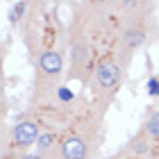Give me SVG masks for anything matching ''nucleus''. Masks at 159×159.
Instances as JSON below:
<instances>
[{"instance_id": "1", "label": "nucleus", "mask_w": 159, "mask_h": 159, "mask_svg": "<svg viewBox=\"0 0 159 159\" xmlns=\"http://www.w3.org/2000/svg\"><path fill=\"white\" fill-rule=\"evenodd\" d=\"M127 18V2H73L68 34L66 82H80L86 89L98 64L116 52L123 25Z\"/></svg>"}, {"instance_id": "2", "label": "nucleus", "mask_w": 159, "mask_h": 159, "mask_svg": "<svg viewBox=\"0 0 159 159\" xmlns=\"http://www.w3.org/2000/svg\"><path fill=\"white\" fill-rule=\"evenodd\" d=\"M105 116L86 98L77 118L59 132L57 150L48 159H98L105 141Z\"/></svg>"}, {"instance_id": "3", "label": "nucleus", "mask_w": 159, "mask_h": 159, "mask_svg": "<svg viewBox=\"0 0 159 159\" xmlns=\"http://www.w3.org/2000/svg\"><path fill=\"white\" fill-rule=\"evenodd\" d=\"M59 7L52 2H30V11L20 25V39L32 61H37L43 52L55 48H68V34L57 14Z\"/></svg>"}, {"instance_id": "4", "label": "nucleus", "mask_w": 159, "mask_h": 159, "mask_svg": "<svg viewBox=\"0 0 159 159\" xmlns=\"http://www.w3.org/2000/svg\"><path fill=\"white\" fill-rule=\"evenodd\" d=\"M66 66H68V48L48 50L34 61V82L27 109L52 102L59 86L66 84Z\"/></svg>"}, {"instance_id": "5", "label": "nucleus", "mask_w": 159, "mask_h": 159, "mask_svg": "<svg viewBox=\"0 0 159 159\" xmlns=\"http://www.w3.org/2000/svg\"><path fill=\"white\" fill-rule=\"evenodd\" d=\"M152 9L155 5H148V2H127V18L123 25L116 52H114L123 61V66H129L134 59V52H139L146 46L150 30L155 25Z\"/></svg>"}, {"instance_id": "6", "label": "nucleus", "mask_w": 159, "mask_h": 159, "mask_svg": "<svg viewBox=\"0 0 159 159\" xmlns=\"http://www.w3.org/2000/svg\"><path fill=\"white\" fill-rule=\"evenodd\" d=\"M125 70L127 66H123V61L116 55H109L107 59H102L98 64V68L93 70L89 84H86V91H89V102L98 111L107 114V109L111 107L123 80H125Z\"/></svg>"}, {"instance_id": "7", "label": "nucleus", "mask_w": 159, "mask_h": 159, "mask_svg": "<svg viewBox=\"0 0 159 159\" xmlns=\"http://www.w3.org/2000/svg\"><path fill=\"white\" fill-rule=\"evenodd\" d=\"M41 125L34 120L30 114H20L16 118L11 127H7L5 141H2V152H0V159L2 157H11V155H25L32 152V148L37 146L39 136H41Z\"/></svg>"}, {"instance_id": "8", "label": "nucleus", "mask_w": 159, "mask_h": 159, "mask_svg": "<svg viewBox=\"0 0 159 159\" xmlns=\"http://www.w3.org/2000/svg\"><path fill=\"white\" fill-rule=\"evenodd\" d=\"M139 134L146 136L150 143L159 141V109H150L148 111V118H146V123H143Z\"/></svg>"}, {"instance_id": "9", "label": "nucleus", "mask_w": 159, "mask_h": 159, "mask_svg": "<svg viewBox=\"0 0 159 159\" xmlns=\"http://www.w3.org/2000/svg\"><path fill=\"white\" fill-rule=\"evenodd\" d=\"M27 11H30V2H11L9 7V14H7V23H9V27H14V30H20V25H23V20L27 16Z\"/></svg>"}, {"instance_id": "10", "label": "nucleus", "mask_w": 159, "mask_h": 159, "mask_svg": "<svg viewBox=\"0 0 159 159\" xmlns=\"http://www.w3.org/2000/svg\"><path fill=\"white\" fill-rule=\"evenodd\" d=\"M77 93L75 91H70L66 84L64 86H59V91L55 93V102H59V105H73V102H77Z\"/></svg>"}, {"instance_id": "11", "label": "nucleus", "mask_w": 159, "mask_h": 159, "mask_svg": "<svg viewBox=\"0 0 159 159\" xmlns=\"http://www.w3.org/2000/svg\"><path fill=\"white\" fill-rule=\"evenodd\" d=\"M7 52H9V43L0 39V91L5 89V61H7Z\"/></svg>"}, {"instance_id": "12", "label": "nucleus", "mask_w": 159, "mask_h": 159, "mask_svg": "<svg viewBox=\"0 0 159 159\" xmlns=\"http://www.w3.org/2000/svg\"><path fill=\"white\" fill-rule=\"evenodd\" d=\"M148 93H150L152 98H157V96H159V77H157V75L148 77Z\"/></svg>"}, {"instance_id": "13", "label": "nucleus", "mask_w": 159, "mask_h": 159, "mask_svg": "<svg viewBox=\"0 0 159 159\" xmlns=\"http://www.w3.org/2000/svg\"><path fill=\"white\" fill-rule=\"evenodd\" d=\"M157 98H159V96H157Z\"/></svg>"}, {"instance_id": "14", "label": "nucleus", "mask_w": 159, "mask_h": 159, "mask_svg": "<svg viewBox=\"0 0 159 159\" xmlns=\"http://www.w3.org/2000/svg\"><path fill=\"white\" fill-rule=\"evenodd\" d=\"M116 159H118V157H116Z\"/></svg>"}]
</instances>
